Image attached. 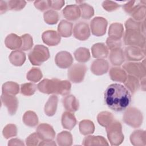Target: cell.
Returning a JSON list of instances; mask_svg holds the SVG:
<instances>
[{
	"label": "cell",
	"mask_w": 146,
	"mask_h": 146,
	"mask_svg": "<svg viewBox=\"0 0 146 146\" xmlns=\"http://www.w3.org/2000/svg\"><path fill=\"white\" fill-rule=\"evenodd\" d=\"M56 141L60 146L71 145L73 141V138L71 133L68 131H62L58 133L56 137Z\"/></svg>",
	"instance_id": "1f68e13d"
},
{
	"label": "cell",
	"mask_w": 146,
	"mask_h": 146,
	"mask_svg": "<svg viewBox=\"0 0 146 146\" xmlns=\"http://www.w3.org/2000/svg\"><path fill=\"white\" fill-rule=\"evenodd\" d=\"M64 108L67 111L75 112L78 110L79 103L78 100L72 95H67L62 99Z\"/></svg>",
	"instance_id": "ac0fdd59"
},
{
	"label": "cell",
	"mask_w": 146,
	"mask_h": 146,
	"mask_svg": "<svg viewBox=\"0 0 146 146\" xmlns=\"http://www.w3.org/2000/svg\"><path fill=\"white\" fill-rule=\"evenodd\" d=\"M74 55L75 59L80 63L87 62L91 58L89 50L85 47L78 48L75 50Z\"/></svg>",
	"instance_id": "e575fe53"
},
{
	"label": "cell",
	"mask_w": 146,
	"mask_h": 146,
	"mask_svg": "<svg viewBox=\"0 0 146 146\" xmlns=\"http://www.w3.org/2000/svg\"><path fill=\"white\" fill-rule=\"evenodd\" d=\"M37 88L40 92L44 94H54L64 96L70 93L71 84L66 80H61L56 78L44 79L38 84Z\"/></svg>",
	"instance_id": "7a4b0ae2"
},
{
	"label": "cell",
	"mask_w": 146,
	"mask_h": 146,
	"mask_svg": "<svg viewBox=\"0 0 146 146\" xmlns=\"http://www.w3.org/2000/svg\"><path fill=\"white\" fill-rule=\"evenodd\" d=\"M64 1L58 0V1H50V7L54 10H59L64 5Z\"/></svg>",
	"instance_id": "816d5d0a"
},
{
	"label": "cell",
	"mask_w": 146,
	"mask_h": 146,
	"mask_svg": "<svg viewBox=\"0 0 146 146\" xmlns=\"http://www.w3.org/2000/svg\"><path fill=\"white\" fill-rule=\"evenodd\" d=\"M10 63L15 66H21L26 60V54L21 50H17L13 51L9 55Z\"/></svg>",
	"instance_id": "d4e9b609"
},
{
	"label": "cell",
	"mask_w": 146,
	"mask_h": 146,
	"mask_svg": "<svg viewBox=\"0 0 146 146\" xmlns=\"http://www.w3.org/2000/svg\"><path fill=\"white\" fill-rule=\"evenodd\" d=\"M83 145H108L106 139L102 136H87L83 139Z\"/></svg>",
	"instance_id": "4316f807"
},
{
	"label": "cell",
	"mask_w": 146,
	"mask_h": 146,
	"mask_svg": "<svg viewBox=\"0 0 146 146\" xmlns=\"http://www.w3.org/2000/svg\"><path fill=\"white\" fill-rule=\"evenodd\" d=\"M142 22L143 21L138 22L131 18L126 21L125 23V27L126 30H138L141 32V27L142 25Z\"/></svg>",
	"instance_id": "f6af8a7d"
},
{
	"label": "cell",
	"mask_w": 146,
	"mask_h": 146,
	"mask_svg": "<svg viewBox=\"0 0 146 146\" xmlns=\"http://www.w3.org/2000/svg\"><path fill=\"white\" fill-rule=\"evenodd\" d=\"M109 75L112 80L114 82L124 83L127 77L125 71L119 67H113L110 70Z\"/></svg>",
	"instance_id": "7402d4cb"
},
{
	"label": "cell",
	"mask_w": 146,
	"mask_h": 146,
	"mask_svg": "<svg viewBox=\"0 0 146 146\" xmlns=\"http://www.w3.org/2000/svg\"><path fill=\"white\" fill-rule=\"evenodd\" d=\"M97 120L100 125L106 128L115 119L113 115L111 112L102 111L98 115Z\"/></svg>",
	"instance_id": "8d00e7d4"
},
{
	"label": "cell",
	"mask_w": 146,
	"mask_h": 146,
	"mask_svg": "<svg viewBox=\"0 0 146 146\" xmlns=\"http://www.w3.org/2000/svg\"><path fill=\"white\" fill-rule=\"evenodd\" d=\"M36 133L42 140H52L55 132L52 127L47 123H42L36 128Z\"/></svg>",
	"instance_id": "5bb4252c"
},
{
	"label": "cell",
	"mask_w": 146,
	"mask_h": 146,
	"mask_svg": "<svg viewBox=\"0 0 146 146\" xmlns=\"http://www.w3.org/2000/svg\"><path fill=\"white\" fill-rule=\"evenodd\" d=\"M61 122L63 127L70 131L72 130L77 123V121L74 115L69 111H66L63 113Z\"/></svg>",
	"instance_id": "603a6c76"
},
{
	"label": "cell",
	"mask_w": 146,
	"mask_h": 146,
	"mask_svg": "<svg viewBox=\"0 0 146 146\" xmlns=\"http://www.w3.org/2000/svg\"><path fill=\"white\" fill-rule=\"evenodd\" d=\"M9 9L7 2L4 1H0V13L1 14L6 13Z\"/></svg>",
	"instance_id": "db71d44e"
},
{
	"label": "cell",
	"mask_w": 146,
	"mask_h": 146,
	"mask_svg": "<svg viewBox=\"0 0 146 146\" xmlns=\"http://www.w3.org/2000/svg\"><path fill=\"white\" fill-rule=\"evenodd\" d=\"M109 59L112 65L119 66L122 64L125 58L123 50L120 48H116L111 50Z\"/></svg>",
	"instance_id": "44dd1931"
},
{
	"label": "cell",
	"mask_w": 146,
	"mask_h": 146,
	"mask_svg": "<svg viewBox=\"0 0 146 146\" xmlns=\"http://www.w3.org/2000/svg\"><path fill=\"white\" fill-rule=\"evenodd\" d=\"M123 68L126 72L137 78L145 76V64L141 62H127L123 64Z\"/></svg>",
	"instance_id": "ba28073f"
},
{
	"label": "cell",
	"mask_w": 146,
	"mask_h": 146,
	"mask_svg": "<svg viewBox=\"0 0 146 146\" xmlns=\"http://www.w3.org/2000/svg\"><path fill=\"white\" fill-rule=\"evenodd\" d=\"M109 63L104 59H97L95 60L91 66V72L96 75H103L108 71Z\"/></svg>",
	"instance_id": "2e32d148"
},
{
	"label": "cell",
	"mask_w": 146,
	"mask_h": 146,
	"mask_svg": "<svg viewBox=\"0 0 146 146\" xmlns=\"http://www.w3.org/2000/svg\"><path fill=\"white\" fill-rule=\"evenodd\" d=\"M34 6L39 10L44 11L50 8V1L41 0L35 1L34 2Z\"/></svg>",
	"instance_id": "7dc6e473"
},
{
	"label": "cell",
	"mask_w": 146,
	"mask_h": 146,
	"mask_svg": "<svg viewBox=\"0 0 146 146\" xmlns=\"http://www.w3.org/2000/svg\"><path fill=\"white\" fill-rule=\"evenodd\" d=\"M125 88L131 94H135L140 87V82L137 78L129 75H127L125 81L124 82Z\"/></svg>",
	"instance_id": "f546056e"
},
{
	"label": "cell",
	"mask_w": 146,
	"mask_h": 146,
	"mask_svg": "<svg viewBox=\"0 0 146 146\" xmlns=\"http://www.w3.org/2000/svg\"><path fill=\"white\" fill-rule=\"evenodd\" d=\"M87 71V67L82 63H75L70 67L67 71V76L69 80L74 83L82 82Z\"/></svg>",
	"instance_id": "52a82bcc"
},
{
	"label": "cell",
	"mask_w": 146,
	"mask_h": 146,
	"mask_svg": "<svg viewBox=\"0 0 146 146\" xmlns=\"http://www.w3.org/2000/svg\"><path fill=\"white\" fill-rule=\"evenodd\" d=\"M124 28L123 25L120 23H112L111 24L108 30V35L110 38L121 39L123 35Z\"/></svg>",
	"instance_id": "f1b7e54d"
},
{
	"label": "cell",
	"mask_w": 146,
	"mask_h": 146,
	"mask_svg": "<svg viewBox=\"0 0 146 146\" xmlns=\"http://www.w3.org/2000/svg\"><path fill=\"white\" fill-rule=\"evenodd\" d=\"M74 62L72 55L66 51L58 52L55 57V62L58 67L61 68H67L71 66Z\"/></svg>",
	"instance_id": "4fadbf2b"
},
{
	"label": "cell",
	"mask_w": 146,
	"mask_h": 146,
	"mask_svg": "<svg viewBox=\"0 0 146 146\" xmlns=\"http://www.w3.org/2000/svg\"><path fill=\"white\" fill-rule=\"evenodd\" d=\"M44 22L48 25H55L57 23L59 19V15L58 12L54 10H49L43 14Z\"/></svg>",
	"instance_id": "f35d334b"
},
{
	"label": "cell",
	"mask_w": 146,
	"mask_h": 146,
	"mask_svg": "<svg viewBox=\"0 0 146 146\" xmlns=\"http://www.w3.org/2000/svg\"><path fill=\"white\" fill-rule=\"evenodd\" d=\"M90 29L88 25L83 21L76 23L73 29L74 37L79 40H86L90 36Z\"/></svg>",
	"instance_id": "30bf717a"
},
{
	"label": "cell",
	"mask_w": 146,
	"mask_h": 146,
	"mask_svg": "<svg viewBox=\"0 0 146 146\" xmlns=\"http://www.w3.org/2000/svg\"><path fill=\"white\" fill-rule=\"evenodd\" d=\"M58 102V96L55 95H51L48 98L44 108V111L46 115L48 116H52L55 115L57 109Z\"/></svg>",
	"instance_id": "484cf974"
},
{
	"label": "cell",
	"mask_w": 146,
	"mask_h": 146,
	"mask_svg": "<svg viewBox=\"0 0 146 146\" xmlns=\"http://www.w3.org/2000/svg\"><path fill=\"white\" fill-rule=\"evenodd\" d=\"M42 39L46 44L55 46L60 43L61 36L55 30H47L42 33Z\"/></svg>",
	"instance_id": "9a60e30c"
},
{
	"label": "cell",
	"mask_w": 146,
	"mask_h": 146,
	"mask_svg": "<svg viewBox=\"0 0 146 146\" xmlns=\"http://www.w3.org/2000/svg\"><path fill=\"white\" fill-rule=\"evenodd\" d=\"M73 24L66 20H62L58 26V33L63 37L68 38L72 34Z\"/></svg>",
	"instance_id": "83f0119b"
},
{
	"label": "cell",
	"mask_w": 146,
	"mask_h": 146,
	"mask_svg": "<svg viewBox=\"0 0 146 146\" xmlns=\"http://www.w3.org/2000/svg\"><path fill=\"white\" fill-rule=\"evenodd\" d=\"M50 56L48 48L41 44H37L29 54V59L34 66H40Z\"/></svg>",
	"instance_id": "277c9868"
},
{
	"label": "cell",
	"mask_w": 146,
	"mask_h": 146,
	"mask_svg": "<svg viewBox=\"0 0 146 146\" xmlns=\"http://www.w3.org/2000/svg\"><path fill=\"white\" fill-rule=\"evenodd\" d=\"M42 141L36 132L30 135L26 139V144L27 145H38Z\"/></svg>",
	"instance_id": "bcb514c9"
},
{
	"label": "cell",
	"mask_w": 146,
	"mask_h": 146,
	"mask_svg": "<svg viewBox=\"0 0 146 146\" xmlns=\"http://www.w3.org/2000/svg\"><path fill=\"white\" fill-rule=\"evenodd\" d=\"M140 3V1H131L127 2L126 3L124 4L123 6V8L124 10L128 14H131L132 11L136 8Z\"/></svg>",
	"instance_id": "f907efd6"
},
{
	"label": "cell",
	"mask_w": 146,
	"mask_h": 146,
	"mask_svg": "<svg viewBox=\"0 0 146 146\" xmlns=\"http://www.w3.org/2000/svg\"><path fill=\"white\" fill-rule=\"evenodd\" d=\"M106 44L108 48L111 50L116 48H120L121 46L122 43L121 39H116L108 37L106 40Z\"/></svg>",
	"instance_id": "681fc988"
},
{
	"label": "cell",
	"mask_w": 146,
	"mask_h": 146,
	"mask_svg": "<svg viewBox=\"0 0 146 146\" xmlns=\"http://www.w3.org/2000/svg\"><path fill=\"white\" fill-rule=\"evenodd\" d=\"M7 4L9 10L20 11L25 7L26 5V2L25 1L11 0L8 1Z\"/></svg>",
	"instance_id": "ee69618b"
},
{
	"label": "cell",
	"mask_w": 146,
	"mask_h": 146,
	"mask_svg": "<svg viewBox=\"0 0 146 146\" xmlns=\"http://www.w3.org/2000/svg\"><path fill=\"white\" fill-rule=\"evenodd\" d=\"M79 131L81 134L88 135L92 134L95 131V125L94 123L90 120H83L79 124Z\"/></svg>",
	"instance_id": "836d02e7"
},
{
	"label": "cell",
	"mask_w": 146,
	"mask_h": 146,
	"mask_svg": "<svg viewBox=\"0 0 146 146\" xmlns=\"http://www.w3.org/2000/svg\"><path fill=\"white\" fill-rule=\"evenodd\" d=\"M79 3V7L80 10V17L84 19H89L94 15V10L92 6L82 1H76Z\"/></svg>",
	"instance_id": "4dcf8cb0"
},
{
	"label": "cell",
	"mask_w": 146,
	"mask_h": 146,
	"mask_svg": "<svg viewBox=\"0 0 146 146\" xmlns=\"http://www.w3.org/2000/svg\"><path fill=\"white\" fill-rule=\"evenodd\" d=\"M92 56L97 59H104L108 55V48L103 43H97L91 47Z\"/></svg>",
	"instance_id": "d6986e66"
},
{
	"label": "cell",
	"mask_w": 146,
	"mask_h": 146,
	"mask_svg": "<svg viewBox=\"0 0 146 146\" xmlns=\"http://www.w3.org/2000/svg\"><path fill=\"white\" fill-rule=\"evenodd\" d=\"M107 25V21L104 18L102 17H95L90 22L92 34L96 36L104 35L106 33Z\"/></svg>",
	"instance_id": "9c48e42d"
},
{
	"label": "cell",
	"mask_w": 146,
	"mask_h": 146,
	"mask_svg": "<svg viewBox=\"0 0 146 146\" xmlns=\"http://www.w3.org/2000/svg\"><path fill=\"white\" fill-rule=\"evenodd\" d=\"M63 17L70 21H75L80 17V10L79 6L76 5H70L66 6L62 10Z\"/></svg>",
	"instance_id": "e0dca14e"
},
{
	"label": "cell",
	"mask_w": 146,
	"mask_h": 146,
	"mask_svg": "<svg viewBox=\"0 0 146 146\" xmlns=\"http://www.w3.org/2000/svg\"><path fill=\"white\" fill-rule=\"evenodd\" d=\"M2 91L3 94L15 95L19 92V86L18 83L14 82H7L3 84Z\"/></svg>",
	"instance_id": "d590c367"
},
{
	"label": "cell",
	"mask_w": 146,
	"mask_h": 146,
	"mask_svg": "<svg viewBox=\"0 0 146 146\" xmlns=\"http://www.w3.org/2000/svg\"><path fill=\"white\" fill-rule=\"evenodd\" d=\"M43 77L42 72L39 68L33 67L27 73L26 78L31 82H38Z\"/></svg>",
	"instance_id": "ab89813d"
},
{
	"label": "cell",
	"mask_w": 146,
	"mask_h": 146,
	"mask_svg": "<svg viewBox=\"0 0 146 146\" xmlns=\"http://www.w3.org/2000/svg\"><path fill=\"white\" fill-rule=\"evenodd\" d=\"M143 120V116L141 112L135 107L127 108L123 117V120L126 124L135 128L141 126Z\"/></svg>",
	"instance_id": "8992f818"
},
{
	"label": "cell",
	"mask_w": 146,
	"mask_h": 146,
	"mask_svg": "<svg viewBox=\"0 0 146 146\" xmlns=\"http://www.w3.org/2000/svg\"><path fill=\"white\" fill-rule=\"evenodd\" d=\"M37 86L33 83H26L21 84V92L25 96H31L36 91Z\"/></svg>",
	"instance_id": "60d3db41"
},
{
	"label": "cell",
	"mask_w": 146,
	"mask_h": 146,
	"mask_svg": "<svg viewBox=\"0 0 146 146\" xmlns=\"http://www.w3.org/2000/svg\"><path fill=\"white\" fill-rule=\"evenodd\" d=\"M1 103L5 106L10 115L15 114L18 107V100L15 95H11L2 93L1 96Z\"/></svg>",
	"instance_id": "8fae6325"
},
{
	"label": "cell",
	"mask_w": 146,
	"mask_h": 146,
	"mask_svg": "<svg viewBox=\"0 0 146 146\" xmlns=\"http://www.w3.org/2000/svg\"><path fill=\"white\" fill-rule=\"evenodd\" d=\"M25 144L23 142L19 139L14 138L10 140L8 142L9 146H13V145H24Z\"/></svg>",
	"instance_id": "f5cc1de1"
},
{
	"label": "cell",
	"mask_w": 146,
	"mask_h": 146,
	"mask_svg": "<svg viewBox=\"0 0 146 146\" xmlns=\"http://www.w3.org/2000/svg\"><path fill=\"white\" fill-rule=\"evenodd\" d=\"M22 46L20 50L28 51L30 50L33 46V40L32 36L29 34H25L22 35Z\"/></svg>",
	"instance_id": "b9f144b4"
},
{
	"label": "cell",
	"mask_w": 146,
	"mask_h": 146,
	"mask_svg": "<svg viewBox=\"0 0 146 146\" xmlns=\"http://www.w3.org/2000/svg\"><path fill=\"white\" fill-rule=\"evenodd\" d=\"M123 36L125 45L136 46L145 50V37L140 31L126 30Z\"/></svg>",
	"instance_id": "5b68a950"
},
{
	"label": "cell",
	"mask_w": 146,
	"mask_h": 146,
	"mask_svg": "<svg viewBox=\"0 0 146 146\" xmlns=\"http://www.w3.org/2000/svg\"><path fill=\"white\" fill-rule=\"evenodd\" d=\"M130 141L132 145L143 146L146 145V133L143 130H136L130 136Z\"/></svg>",
	"instance_id": "cb8c5ba5"
},
{
	"label": "cell",
	"mask_w": 146,
	"mask_h": 146,
	"mask_svg": "<svg viewBox=\"0 0 146 146\" xmlns=\"http://www.w3.org/2000/svg\"><path fill=\"white\" fill-rule=\"evenodd\" d=\"M104 102L111 110L116 112L125 110L131 102V95L123 85L111 84L107 87L104 95Z\"/></svg>",
	"instance_id": "6da1fadb"
},
{
	"label": "cell",
	"mask_w": 146,
	"mask_h": 146,
	"mask_svg": "<svg viewBox=\"0 0 146 146\" xmlns=\"http://www.w3.org/2000/svg\"><path fill=\"white\" fill-rule=\"evenodd\" d=\"M107 137L111 145H119L124 140V135L122 131L121 123L114 120L106 127Z\"/></svg>",
	"instance_id": "3957f363"
},
{
	"label": "cell",
	"mask_w": 146,
	"mask_h": 146,
	"mask_svg": "<svg viewBox=\"0 0 146 146\" xmlns=\"http://www.w3.org/2000/svg\"><path fill=\"white\" fill-rule=\"evenodd\" d=\"M23 122L30 127H34L38 124V117L37 115L32 111H26L23 116Z\"/></svg>",
	"instance_id": "d6a6232c"
},
{
	"label": "cell",
	"mask_w": 146,
	"mask_h": 146,
	"mask_svg": "<svg viewBox=\"0 0 146 146\" xmlns=\"http://www.w3.org/2000/svg\"><path fill=\"white\" fill-rule=\"evenodd\" d=\"M145 5L142 4V1H140V3L136 7L130 14L134 20L140 22L144 20L145 18Z\"/></svg>",
	"instance_id": "74e56055"
},
{
	"label": "cell",
	"mask_w": 146,
	"mask_h": 146,
	"mask_svg": "<svg viewBox=\"0 0 146 146\" xmlns=\"http://www.w3.org/2000/svg\"><path fill=\"white\" fill-rule=\"evenodd\" d=\"M124 58L128 61H139L145 56V50L136 46H128L124 50Z\"/></svg>",
	"instance_id": "7c38bea8"
},
{
	"label": "cell",
	"mask_w": 146,
	"mask_h": 146,
	"mask_svg": "<svg viewBox=\"0 0 146 146\" xmlns=\"http://www.w3.org/2000/svg\"><path fill=\"white\" fill-rule=\"evenodd\" d=\"M5 44V46L10 50H17L20 49L22 46L21 37L15 34H10L6 37Z\"/></svg>",
	"instance_id": "ffe728a7"
},
{
	"label": "cell",
	"mask_w": 146,
	"mask_h": 146,
	"mask_svg": "<svg viewBox=\"0 0 146 146\" xmlns=\"http://www.w3.org/2000/svg\"><path fill=\"white\" fill-rule=\"evenodd\" d=\"M56 143L52 140H42L39 145H56Z\"/></svg>",
	"instance_id": "11a10c76"
},
{
	"label": "cell",
	"mask_w": 146,
	"mask_h": 146,
	"mask_svg": "<svg viewBox=\"0 0 146 146\" xmlns=\"http://www.w3.org/2000/svg\"><path fill=\"white\" fill-rule=\"evenodd\" d=\"M3 136L5 139H9L16 136L17 135V128L14 124H7L2 131Z\"/></svg>",
	"instance_id": "7bdbcfd3"
},
{
	"label": "cell",
	"mask_w": 146,
	"mask_h": 146,
	"mask_svg": "<svg viewBox=\"0 0 146 146\" xmlns=\"http://www.w3.org/2000/svg\"><path fill=\"white\" fill-rule=\"evenodd\" d=\"M120 5L115 2L111 1H104L102 3V7L103 9L109 12L115 11L120 7Z\"/></svg>",
	"instance_id": "c3c4849f"
}]
</instances>
